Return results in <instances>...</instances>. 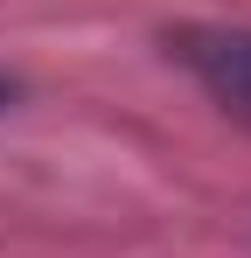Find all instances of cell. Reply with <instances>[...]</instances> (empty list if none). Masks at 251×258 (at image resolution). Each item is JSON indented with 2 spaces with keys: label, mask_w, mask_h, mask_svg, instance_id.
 I'll return each instance as SVG.
<instances>
[{
  "label": "cell",
  "mask_w": 251,
  "mask_h": 258,
  "mask_svg": "<svg viewBox=\"0 0 251 258\" xmlns=\"http://www.w3.org/2000/svg\"><path fill=\"white\" fill-rule=\"evenodd\" d=\"M167 49L230 119H251V28H181Z\"/></svg>",
  "instance_id": "cell-1"
},
{
  "label": "cell",
  "mask_w": 251,
  "mask_h": 258,
  "mask_svg": "<svg viewBox=\"0 0 251 258\" xmlns=\"http://www.w3.org/2000/svg\"><path fill=\"white\" fill-rule=\"evenodd\" d=\"M7 98H14V84H0V105H7Z\"/></svg>",
  "instance_id": "cell-2"
}]
</instances>
